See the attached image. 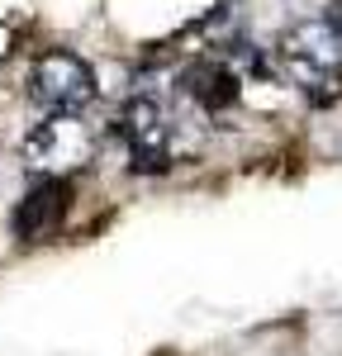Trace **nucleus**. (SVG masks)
<instances>
[{"instance_id":"3","label":"nucleus","mask_w":342,"mask_h":356,"mask_svg":"<svg viewBox=\"0 0 342 356\" xmlns=\"http://www.w3.org/2000/svg\"><path fill=\"white\" fill-rule=\"evenodd\" d=\"M95 138L81 124V114H48L33 134L24 138V162L43 176H67L90 162Z\"/></svg>"},{"instance_id":"2","label":"nucleus","mask_w":342,"mask_h":356,"mask_svg":"<svg viewBox=\"0 0 342 356\" xmlns=\"http://www.w3.org/2000/svg\"><path fill=\"white\" fill-rule=\"evenodd\" d=\"M28 100L43 114H81L95 100V72L76 53H43L28 67Z\"/></svg>"},{"instance_id":"6","label":"nucleus","mask_w":342,"mask_h":356,"mask_svg":"<svg viewBox=\"0 0 342 356\" xmlns=\"http://www.w3.org/2000/svg\"><path fill=\"white\" fill-rule=\"evenodd\" d=\"M181 86H186V95L195 105H204V110H228L238 100V76L228 72L224 62H195L181 76Z\"/></svg>"},{"instance_id":"4","label":"nucleus","mask_w":342,"mask_h":356,"mask_svg":"<svg viewBox=\"0 0 342 356\" xmlns=\"http://www.w3.org/2000/svg\"><path fill=\"white\" fill-rule=\"evenodd\" d=\"M167 110L157 100L138 95L129 110H124V143H129V157H133V171H162L167 166Z\"/></svg>"},{"instance_id":"5","label":"nucleus","mask_w":342,"mask_h":356,"mask_svg":"<svg viewBox=\"0 0 342 356\" xmlns=\"http://www.w3.org/2000/svg\"><path fill=\"white\" fill-rule=\"evenodd\" d=\"M67 204H72V186L57 181V176H43V186H33V191L15 204V233H19L24 243L48 238L57 223L67 219Z\"/></svg>"},{"instance_id":"1","label":"nucleus","mask_w":342,"mask_h":356,"mask_svg":"<svg viewBox=\"0 0 342 356\" xmlns=\"http://www.w3.org/2000/svg\"><path fill=\"white\" fill-rule=\"evenodd\" d=\"M281 67L290 81L318 90V86H338L342 72V5H328V15L295 24L281 38Z\"/></svg>"}]
</instances>
